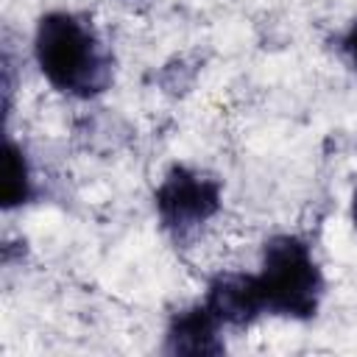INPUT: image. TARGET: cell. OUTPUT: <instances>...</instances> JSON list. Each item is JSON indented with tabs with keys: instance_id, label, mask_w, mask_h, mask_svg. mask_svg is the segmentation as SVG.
<instances>
[{
	"instance_id": "cell-1",
	"label": "cell",
	"mask_w": 357,
	"mask_h": 357,
	"mask_svg": "<svg viewBox=\"0 0 357 357\" xmlns=\"http://www.w3.org/2000/svg\"><path fill=\"white\" fill-rule=\"evenodd\" d=\"M36 61L45 78L75 98L100 95L112 84V59L95 31L67 11L45 14L36 25Z\"/></svg>"
},
{
	"instance_id": "cell-2",
	"label": "cell",
	"mask_w": 357,
	"mask_h": 357,
	"mask_svg": "<svg viewBox=\"0 0 357 357\" xmlns=\"http://www.w3.org/2000/svg\"><path fill=\"white\" fill-rule=\"evenodd\" d=\"M262 312L310 318L318 310L324 279L310 254V245L298 237L282 234L265 245L262 273L254 276Z\"/></svg>"
},
{
	"instance_id": "cell-3",
	"label": "cell",
	"mask_w": 357,
	"mask_h": 357,
	"mask_svg": "<svg viewBox=\"0 0 357 357\" xmlns=\"http://www.w3.org/2000/svg\"><path fill=\"white\" fill-rule=\"evenodd\" d=\"M220 206V184L187 167H173L156 190V209L165 229L187 234Z\"/></svg>"
},
{
	"instance_id": "cell-4",
	"label": "cell",
	"mask_w": 357,
	"mask_h": 357,
	"mask_svg": "<svg viewBox=\"0 0 357 357\" xmlns=\"http://www.w3.org/2000/svg\"><path fill=\"white\" fill-rule=\"evenodd\" d=\"M206 310L218 318V324L245 326L257 315H262L259 293L254 287V276L243 273H223L209 284L206 293Z\"/></svg>"
},
{
	"instance_id": "cell-5",
	"label": "cell",
	"mask_w": 357,
	"mask_h": 357,
	"mask_svg": "<svg viewBox=\"0 0 357 357\" xmlns=\"http://www.w3.org/2000/svg\"><path fill=\"white\" fill-rule=\"evenodd\" d=\"M218 318L198 304L173 318L167 329V351L173 354H220L223 343L218 340Z\"/></svg>"
},
{
	"instance_id": "cell-6",
	"label": "cell",
	"mask_w": 357,
	"mask_h": 357,
	"mask_svg": "<svg viewBox=\"0 0 357 357\" xmlns=\"http://www.w3.org/2000/svg\"><path fill=\"white\" fill-rule=\"evenodd\" d=\"M31 195V173H28V162L25 153L6 139V165H3V206H20L25 204Z\"/></svg>"
},
{
	"instance_id": "cell-7",
	"label": "cell",
	"mask_w": 357,
	"mask_h": 357,
	"mask_svg": "<svg viewBox=\"0 0 357 357\" xmlns=\"http://www.w3.org/2000/svg\"><path fill=\"white\" fill-rule=\"evenodd\" d=\"M343 50H346V56L351 59V64L357 67V20H354V25L349 28V33H346V39H343Z\"/></svg>"
},
{
	"instance_id": "cell-8",
	"label": "cell",
	"mask_w": 357,
	"mask_h": 357,
	"mask_svg": "<svg viewBox=\"0 0 357 357\" xmlns=\"http://www.w3.org/2000/svg\"><path fill=\"white\" fill-rule=\"evenodd\" d=\"M351 218H354V223H357V192H354V201H351Z\"/></svg>"
}]
</instances>
